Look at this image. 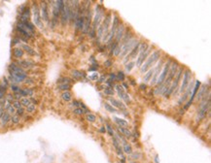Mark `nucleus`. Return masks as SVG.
I'll return each mask as SVG.
<instances>
[{
  "mask_svg": "<svg viewBox=\"0 0 211 163\" xmlns=\"http://www.w3.org/2000/svg\"><path fill=\"white\" fill-rule=\"evenodd\" d=\"M74 105V106H76V107H79L80 106V102L79 101H77V100H74L73 101V103H72Z\"/></svg>",
  "mask_w": 211,
  "mask_h": 163,
  "instance_id": "nucleus-53",
  "label": "nucleus"
},
{
  "mask_svg": "<svg viewBox=\"0 0 211 163\" xmlns=\"http://www.w3.org/2000/svg\"><path fill=\"white\" fill-rule=\"evenodd\" d=\"M160 51H158L157 50V51L153 52L152 54L148 56V58L146 59L145 63L142 64L141 67H140L141 73H146L148 70L151 69V66H153V65L155 64V62H157L158 60L160 59Z\"/></svg>",
  "mask_w": 211,
  "mask_h": 163,
  "instance_id": "nucleus-1",
  "label": "nucleus"
},
{
  "mask_svg": "<svg viewBox=\"0 0 211 163\" xmlns=\"http://www.w3.org/2000/svg\"><path fill=\"white\" fill-rule=\"evenodd\" d=\"M19 93L22 96H31L33 94V90L31 89H20Z\"/></svg>",
  "mask_w": 211,
  "mask_h": 163,
  "instance_id": "nucleus-26",
  "label": "nucleus"
},
{
  "mask_svg": "<svg viewBox=\"0 0 211 163\" xmlns=\"http://www.w3.org/2000/svg\"><path fill=\"white\" fill-rule=\"evenodd\" d=\"M3 96H4V93H3V92H0V100L3 98Z\"/></svg>",
  "mask_w": 211,
  "mask_h": 163,
  "instance_id": "nucleus-60",
  "label": "nucleus"
},
{
  "mask_svg": "<svg viewBox=\"0 0 211 163\" xmlns=\"http://www.w3.org/2000/svg\"><path fill=\"white\" fill-rule=\"evenodd\" d=\"M119 24H120L119 17H118L117 15H115L114 19H113L112 26L109 30V36H108V40H107L108 44H111V41H112V39L115 37V34H116V31H117V28H118V26H119Z\"/></svg>",
  "mask_w": 211,
  "mask_h": 163,
  "instance_id": "nucleus-4",
  "label": "nucleus"
},
{
  "mask_svg": "<svg viewBox=\"0 0 211 163\" xmlns=\"http://www.w3.org/2000/svg\"><path fill=\"white\" fill-rule=\"evenodd\" d=\"M11 120V116H10V114H8L7 112H4V114L2 115L1 119H0V122H1V124L3 125H6L8 122Z\"/></svg>",
  "mask_w": 211,
  "mask_h": 163,
  "instance_id": "nucleus-20",
  "label": "nucleus"
},
{
  "mask_svg": "<svg viewBox=\"0 0 211 163\" xmlns=\"http://www.w3.org/2000/svg\"><path fill=\"white\" fill-rule=\"evenodd\" d=\"M86 119H87L88 121H90V122H94L95 120H96V117H95L94 115H92V114H88Z\"/></svg>",
  "mask_w": 211,
  "mask_h": 163,
  "instance_id": "nucleus-37",
  "label": "nucleus"
},
{
  "mask_svg": "<svg viewBox=\"0 0 211 163\" xmlns=\"http://www.w3.org/2000/svg\"><path fill=\"white\" fill-rule=\"evenodd\" d=\"M73 113H74L75 115H83L85 113V111L82 109V108H77V109L74 110Z\"/></svg>",
  "mask_w": 211,
  "mask_h": 163,
  "instance_id": "nucleus-43",
  "label": "nucleus"
},
{
  "mask_svg": "<svg viewBox=\"0 0 211 163\" xmlns=\"http://www.w3.org/2000/svg\"><path fill=\"white\" fill-rule=\"evenodd\" d=\"M85 24V16H80L75 19V27L77 30H82Z\"/></svg>",
  "mask_w": 211,
  "mask_h": 163,
  "instance_id": "nucleus-17",
  "label": "nucleus"
},
{
  "mask_svg": "<svg viewBox=\"0 0 211 163\" xmlns=\"http://www.w3.org/2000/svg\"><path fill=\"white\" fill-rule=\"evenodd\" d=\"M191 76H192V73L189 69H187L184 73V76H183V80H182V84H181L180 89L179 91L182 93V92L185 91V89H187L188 85H189V82L191 81Z\"/></svg>",
  "mask_w": 211,
  "mask_h": 163,
  "instance_id": "nucleus-8",
  "label": "nucleus"
},
{
  "mask_svg": "<svg viewBox=\"0 0 211 163\" xmlns=\"http://www.w3.org/2000/svg\"><path fill=\"white\" fill-rule=\"evenodd\" d=\"M102 17H103V10H101V8H100V5H97L96 11H95V17L94 19V23H92V29L94 30L96 29L97 26H99Z\"/></svg>",
  "mask_w": 211,
  "mask_h": 163,
  "instance_id": "nucleus-6",
  "label": "nucleus"
},
{
  "mask_svg": "<svg viewBox=\"0 0 211 163\" xmlns=\"http://www.w3.org/2000/svg\"><path fill=\"white\" fill-rule=\"evenodd\" d=\"M125 35V25L124 24H119L116 31V34H115V38H116V43L119 44V42L122 40V38L124 37Z\"/></svg>",
  "mask_w": 211,
  "mask_h": 163,
  "instance_id": "nucleus-14",
  "label": "nucleus"
},
{
  "mask_svg": "<svg viewBox=\"0 0 211 163\" xmlns=\"http://www.w3.org/2000/svg\"><path fill=\"white\" fill-rule=\"evenodd\" d=\"M5 109L7 110V113L10 114V115H15V114H16V109L12 106L10 102H7V103H6V105H5Z\"/></svg>",
  "mask_w": 211,
  "mask_h": 163,
  "instance_id": "nucleus-27",
  "label": "nucleus"
},
{
  "mask_svg": "<svg viewBox=\"0 0 211 163\" xmlns=\"http://www.w3.org/2000/svg\"><path fill=\"white\" fill-rule=\"evenodd\" d=\"M123 152H125L127 154H132V148L131 146L127 142V140L123 141Z\"/></svg>",
  "mask_w": 211,
  "mask_h": 163,
  "instance_id": "nucleus-19",
  "label": "nucleus"
},
{
  "mask_svg": "<svg viewBox=\"0 0 211 163\" xmlns=\"http://www.w3.org/2000/svg\"><path fill=\"white\" fill-rule=\"evenodd\" d=\"M3 114H4V109L2 107H0V119H1V117Z\"/></svg>",
  "mask_w": 211,
  "mask_h": 163,
  "instance_id": "nucleus-54",
  "label": "nucleus"
},
{
  "mask_svg": "<svg viewBox=\"0 0 211 163\" xmlns=\"http://www.w3.org/2000/svg\"><path fill=\"white\" fill-rule=\"evenodd\" d=\"M110 78H111V79H117V76H116V74L111 73L110 74Z\"/></svg>",
  "mask_w": 211,
  "mask_h": 163,
  "instance_id": "nucleus-55",
  "label": "nucleus"
},
{
  "mask_svg": "<svg viewBox=\"0 0 211 163\" xmlns=\"http://www.w3.org/2000/svg\"><path fill=\"white\" fill-rule=\"evenodd\" d=\"M131 163H137V162H131Z\"/></svg>",
  "mask_w": 211,
  "mask_h": 163,
  "instance_id": "nucleus-61",
  "label": "nucleus"
},
{
  "mask_svg": "<svg viewBox=\"0 0 211 163\" xmlns=\"http://www.w3.org/2000/svg\"><path fill=\"white\" fill-rule=\"evenodd\" d=\"M13 99H14V96H13V95H11V94L7 95V101H8V102H11Z\"/></svg>",
  "mask_w": 211,
  "mask_h": 163,
  "instance_id": "nucleus-52",
  "label": "nucleus"
},
{
  "mask_svg": "<svg viewBox=\"0 0 211 163\" xmlns=\"http://www.w3.org/2000/svg\"><path fill=\"white\" fill-rule=\"evenodd\" d=\"M198 90H200V91H198V94L195 95V98H197L198 100H200L203 96H204L205 94H206V91H208L209 89H207L206 85H202V87H200V89H198Z\"/></svg>",
  "mask_w": 211,
  "mask_h": 163,
  "instance_id": "nucleus-18",
  "label": "nucleus"
},
{
  "mask_svg": "<svg viewBox=\"0 0 211 163\" xmlns=\"http://www.w3.org/2000/svg\"><path fill=\"white\" fill-rule=\"evenodd\" d=\"M140 89H146V85H141V86H140Z\"/></svg>",
  "mask_w": 211,
  "mask_h": 163,
  "instance_id": "nucleus-59",
  "label": "nucleus"
},
{
  "mask_svg": "<svg viewBox=\"0 0 211 163\" xmlns=\"http://www.w3.org/2000/svg\"><path fill=\"white\" fill-rule=\"evenodd\" d=\"M41 15H42V19H44L45 21H49V13H48V6L46 2H42L41 4Z\"/></svg>",
  "mask_w": 211,
  "mask_h": 163,
  "instance_id": "nucleus-16",
  "label": "nucleus"
},
{
  "mask_svg": "<svg viewBox=\"0 0 211 163\" xmlns=\"http://www.w3.org/2000/svg\"><path fill=\"white\" fill-rule=\"evenodd\" d=\"M200 85H202V84H200V81H195V86H194V89H193V90H192V93H191V98H190L189 101H188L187 103H186L185 107H184V109H185V110H187L188 108H189V107L191 106V104L193 103V101H194V99L195 98V95H197L198 91V89H200Z\"/></svg>",
  "mask_w": 211,
  "mask_h": 163,
  "instance_id": "nucleus-7",
  "label": "nucleus"
},
{
  "mask_svg": "<svg viewBox=\"0 0 211 163\" xmlns=\"http://www.w3.org/2000/svg\"><path fill=\"white\" fill-rule=\"evenodd\" d=\"M12 106H13L15 109H20V108H22V104H21V102L20 101H18V100H16V101H14L13 102V105H12Z\"/></svg>",
  "mask_w": 211,
  "mask_h": 163,
  "instance_id": "nucleus-42",
  "label": "nucleus"
},
{
  "mask_svg": "<svg viewBox=\"0 0 211 163\" xmlns=\"http://www.w3.org/2000/svg\"><path fill=\"white\" fill-rule=\"evenodd\" d=\"M194 86H195V81L194 80H191V81L189 82V85H188L187 89H185L184 94H183V96L181 97L180 100H179V104H182L183 102H185L186 100L188 99V97H189L191 95V93H192V90H193V89H194Z\"/></svg>",
  "mask_w": 211,
  "mask_h": 163,
  "instance_id": "nucleus-9",
  "label": "nucleus"
},
{
  "mask_svg": "<svg viewBox=\"0 0 211 163\" xmlns=\"http://www.w3.org/2000/svg\"><path fill=\"white\" fill-rule=\"evenodd\" d=\"M35 110H36V106H35V104H30L26 107V111L28 113H34Z\"/></svg>",
  "mask_w": 211,
  "mask_h": 163,
  "instance_id": "nucleus-38",
  "label": "nucleus"
},
{
  "mask_svg": "<svg viewBox=\"0 0 211 163\" xmlns=\"http://www.w3.org/2000/svg\"><path fill=\"white\" fill-rule=\"evenodd\" d=\"M61 98L64 100V101H70L72 99V95L69 91H64L63 93L61 94Z\"/></svg>",
  "mask_w": 211,
  "mask_h": 163,
  "instance_id": "nucleus-30",
  "label": "nucleus"
},
{
  "mask_svg": "<svg viewBox=\"0 0 211 163\" xmlns=\"http://www.w3.org/2000/svg\"><path fill=\"white\" fill-rule=\"evenodd\" d=\"M18 64L21 65V68L22 67H24V68H29V67H31L32 65H33V62L29 61V60H21V61L18 62Z\"/></svg>",
  "mask_w": 211,
  "mask_h": 163,
  "instance_id": "nucleus-25",
  "label": "nucleus"
},
{
  "mask_svg": "<svg viewBox=\"0 0 211 163\" xmlns=\"http://www.w3.org/2000/svg\"><path fill=\"white\" fill-rule=\"evenodd\" d=\"M11 120H12V123H14V124L19 123V122H20V117L17 116V115H13L12 117H11Z\"/></svg>",
  "mask_w": 211,
  "mask_h": 163,
  "instance_id": "nucleus-40",
  "label": "nucleus"
},
{
  "mask_svg": "<svg viewBox=\"0 0 211 163\" xmlns=\"http://www.w3.org/2000/svg\"><path fill=\"white\" fill-rule=\"evenodd\" d=\"M118 130H119L121 133L124 134V136L127 137V138H130V137L132 136V133L130 132V130L129 128H125V127H121V126H119V127H118Z\"/></svg>",
  "mask_w": 211,
  "mask_h": 163,
  "instance_id": "nucleus-24",
  "label": "nucleus"
},
{
  "mask_svg": "<svg viewBox=\"0 0 211 163\" xmlns=\"http://www.w3.org/2000/svg\"><path fill=\"white\" fill-rule=\"evenodd\" d=\"M13 54H14V56L15 57H17V58H20V57H22V56H24V51H22V50H21V49H15L14 52H13Z\"/></svg>",
  "mask_w": 211,
  "mask_h": 163,
  "instance_id": "nucleus-31",
  "label": "nucleus"
},
{
  "mask_svg": "<svg viewBox=\"0 0 211 163\" xmlns=\"http://www.w3.org/2000/svg\"><path fill=\"white\" fill-rule=\"evenodd\" d=\"M104 80H105V76H101V77H100V79H99V83H103Z\"/></svg>",
  "mask_w": 211,
  "mask_h": 163,
  "instance_id": "nucleus-56",
  "label": "nucleus"
},
{
  "mask_svg": "<svg viewBox=\"0 0 211 163\" xmlns=\"http://www.w3.org/2000/svg\"><path fill=\"white\" fill-rule=\"evenodd\" d=\"M120 52H121V47L119 46V45H118V46L115 48L114 52H113V54H114V56H118L120 54Z\"/></svg>",
  "mask_w": 211,
  "mask_h": 163,
  "instance_id": "nucleus-44",
  "label": "nucleus"
},
{
  "mask_svg": "<svg viewBox=\"0 0 211 163\" xmlns=\"http://www.w3.org/2000/svg\"><path fill=\"white\" fill-rule=\"evenodd\" d=\"M11 89H12V90H13V91H15V92H19V91H20V89H19V87H18L17 86H14V85H12Z\"/></svg>",
  "mask_w": 211,
  "mask_h": 163,
  "instance_id": "nucleus-49",
  "label": "nucleus"
},
{
  "mask_svg": "<svg viewBox=\"0 0 211 163\" xmlns=\"http://www.w3.org/2000/svg\"><path fill=\"white\" fill-rule=\"evenodd\" d=\"M138 43V41L135 38H131L129 42H127L124 46L121 48V52H120V57L121 58H124L129 54L130 51L134 48V46Z\"/></svg>",
  "mask_w": 211,
  "mask_h": 163,
  "instance_id": "nucleus-2",
  "label": "nucleus"
},
{
  "mask_svg": "<svg viewBox=\"0 0 211 163\" xmlns=\"http://www.w3.org/2000/svg\"><path fill=\"white\" fill-rule=\"evenodd\" d=\"M113 119H114L115 122L121 127H127V125H129V122L124 119H121V117H114Z\"/></svg>",
  "mask_w": 211,
  "mask_h": 163,
  "instance_id": "nucleus-22",
  "label": "nucleus"
},
{
  "mask_svg": "<svg viewBox=\"0 0 211 163\" xmlns=\"http://www.w3.org/2000/svg\"><path fill=\"white\" fill-rule=\"evenodd\" d=\"M70 87H71V86L69 84H62L59 86V89L60 90H64V91H67L68 89H70Z\"/></svg>",
  "mask_w": 211,
  "mask_h": 163,
  "instance_id": "nucleus-36",
  "label": "nucleus"
},
{
  "mask_svg": "<svg viewBox=\"0 0 211 163\" xmlns=\"http://www.w3.org/2000/svg\"><path fill=\"white\" fill-rule=\"evenodd\" d=\"M104 93L106 94V95H110V96H111V95H114V90H113V89H110V87H105L104 89Z\"/></svg>",
  "mask_w": 211,
  "mask_h": 163,
  "instance_id": "nucleus-39",
  "label": "nucleus"
},
{
  "mask_svg": "<svg viewBox=\"0 0 211 163\" xmlns=\"http://www.w3.org/2000/svg\"><path fill=\"white\" fill-rule=\"evenodd\" d=\"M72 76H73L75 79L79 80V79H82V78L85 77V74L83 73V72L79 71V70H73L72 71Z\"/></svg>",
  "mask_w": 211,
  "mask_h": 163,
  "instance_id": "nucleus-29",
  "label": "nucleus"
},
{
  "mask_svg": "<svg viewBox=\"0 0 211 163\" xmlns=\"http://www.w3.org/2000/svg\"><path fill=\"white\" fill-rule=\"evenodd\" d=\"M17 116H22V115H24V108H20V109H18L17 110Z\"/></svg>",
  "mask_w": 211,
  "mask_h": 163,
  "instance_id": "nucleus-48",
  "label": "nucleus"
},
{
  "mask_svg": "<svg viewBox=\"0 0 211 163\" xmlns=\"http://www.w3.org/2000/svg\"><path fill=\"white\" fill-rule=\"evenodd\" d=\"M10 71H11L12 73H26V72L24 71V69L21 68L20 66H18V65L15 63H12L10 65Z\"/></svg>",
  "mask_w": 211,
  "mask_h": 163,
  "instance_id": "nucleus-21",
  "label": "nucleus"
},
{
  "mask_svg": "<svg viewBox=\"0 0 211 163\" xmlns=\"http://www.w3.org/2000/svg\"><path fill=\"white\" fill-rule=\"evenodd\" d=\"M15 97H16V98H17L18 101H19L20 99H22V96L19 93V92H16V94H15Z\"/></svg>",
  "mask_w": 211,
  "mask_h": 163,
  "instance_id": "nucleus-51",
  "label": "nucleus"
},
{
  "mask_svg": "<svg viewBox=\"0 0 211 163\" xmlns=\"http://www.w3.org/2000/svg\"><path fill=\"white\" fill-rule=\"evenodd\" d=\"M104 64H105V66H106V67H111L112 62L110 61V60H106V61L104 62Z\"/></svg>",
  "mask_w": 211,
  "mask_h": 163,
  "instance_id": "nucleus-50",
  "label": "nucleus"
},
{
  "mask_svg": "<svg viewBox=\"0 0 211 163\" xmlns=\"http://www.w3.org/2000/svg\"><path fill=\"white\" fill-rule=\"evenodd\" d=\"M99 131L101 132V133H105V131H106V128H105V127H101Z\"/></svg>",
  "mask_w": 211,
  "mask_h": 163,
  "instance_id": "nucleus-57",
  "label": "nucleus"
},
{
  "mask_svg": "<svg viewBox=\"0 0 211 163\" xmlns=\"http://www.w3.org/2000/svg\"><path fill=\"white\" fill-rule=\"evenodd\" d=\"M139 44H140V43H137L136 45H135L134 48L131 50V51H130L129 54L125 57L124 61H123L125 64H127V62H129V60L132 59V58H135V57L137 56V54H139Z\"/></svg>",
  "mask_w": 211,
  "mask_h": 163,
  "instance_id": "nucleus-13",
  "label": "nucleus"
},
{
  "mask_svg": "<svg viewBox=\"0 0 211 163\" xmlns=\"http://www.w3.org/2000/svg\"><path fill=\"white\" fill-rule=\"evenodd\" d=\"M134 65H135V62L134 61H129L127 64H125V71H127V72H130V71H131V69L134 67Z\"/></svg>",
  "mask_w": 211,
  "mask_h": 163,
  "instance_id": "nucleus-32",
  "label": "nucleus"
},
{
  "mask_svg": "<svg viewBox=\"0 0 211 163\" xmlns=\"http://www.w3.org/2000/svg\"><path fill=\"white\" fill-rule=\"evenodd\" d=\"M132 156H133V157H134V158H136V159H137V158H138V157H139V156H140V155H139V154H132Z\"/></svg>",
  "mask_w": 211,
  "mask_h": 163,
  "instance_id": "nucleus-58",
  "label": "nucleus"
},
{
  "mask_svg": "<svg viewBox=\"0 0 211 163\" xmlns=\"http://www.w3.org/2000/svg\"><path fill=\"white\" fill-rule=\"evenodd\" d=\"M153 74H154V69L151 68V69L148 70V71L146 72V74L144 75V78H143V82H144L145 84H146V83H148V82H150L151 79H152V77H153Z\"/></svg>",
  "mask_w": 211,
  "mask_h": 163,
  "instance_id": "nucleus-23",
  "label": "nucleus"
},
{
  "mask_svg": "<svg viewBox=\"0 0 211 163\" xmlns=\"http://www.w3.org/2000/svg\"><path fill=\"white\" fill-rule=\"evenodd\" d=\"M171 62L172 61L169 59L167 62V63L164 64V68L162 69V72H160V76H159V78H158L157 84H156V85H158V86H160V85L164 84V82L165 81V79H167V75H168V72H169V67H170V64H171Z\"/></svg>",
  "mask_w": 211,
  "mask_h": 163,
  "instance_id": "nucleus-3",
  "label": "nucleus"
},
{
  "mask_svg": "<svg viewBox=\"0 0 211 163\" xmlns=\"http://www.w3.org/2000/svg\"><path fill=\"white\" fill-rule=\"evenodd\" d=\"M150 49L151 48H147L145 51H139V56H138V58L136 60V66L137 67H139L140 68L142 63L144 62V60L147 59V57L150 54Z\"/></svg>",
  "mask_w": 211,
  "mask_h": 163,
  "instance_id": "nucleus-11",
  "label": "nucleus"
},
{
  "mask_svg": "<svg viewBox=\"0 0 211 163\" xmlns=\"http://www.w3.org/2000/svg\"><path fill=\"white\" fill-rule=\"evenodd\" d=\"M108 100H109V102L112 104L111 106H113L114 108H116V109L118 108V109L124 110V111H125V109H127V107L125 106L124 103H123V102H121L120 100L115 99V98H111V97H110V98H108Z\"/></svg>",
  "mask_w": 211,
  "mask_h": 163,
  "instance_id": "nucleus-15",
  "label": "nucleus"
},
{
  "mask_svg": "<svg viewBox=\"0 0 211 163\" xmlns=\"http://www.w3.org/2000/svg\"><path fill=\"white\" fill-rule=\"evenodd\" d=\"M32 12H33V21L35 23V25L39 28H43V23H42L41 21V15H40V10L38 8V6L34 5L33 9H32Z\"/></svg>",
  "mask_w": 211,
  "mask_h": 163,
  "instance_id": "nucleus-5",
  "label": "nucleus"
},
{
  "mask_svg": "<svg viewBox=\"0 0 211 163\" xmlns=\"http://www.w3.org/2000/svg\"><path fill=\"white\" fill-rule=\"evenodd\" d=\"M106 130L108 131V133H109L110 136H114V130H113L112 126L109 123H106Z\"/></svg>",
  "mask_w": 211,
  "mask_h": 163,
  "instance_id": "nucleus-41",
  "label": "nucleus"
},
{
  "mask_svg": "<svg viewBox=\"0 0 211 163\" xmlns=\"http://www.w3.org/2000/svg\"><path fill=\"white\" fill-rule=\"evenodd\" d=\"M117 78H118V79H119V80H121V81H124V80H125V74H124V72L120 71L119 73H118Z\"/></svg>",
  "mask_w": 211,
  "mask_h": 163,
  "instance_id": "nucleus-47",
  "label": "nucleus"
},
{
  "mask_svg": "<svg viewBox=\"0 0 211 163\" xmlns=\"http://www.w3.org/2000/svg\"><path fill=\"white\" fill-rule=\"evenodd\" d=\"M162 60H160L157 67L154 69V74H153V77L151 79V83H150L151 86H155L157 84V80L160 76V72H162Z\"/></svg>",
  "mask_w": 211,
  "mask_h": 163,
  "instance_id": "nucleus-10",
  "label": "nucleus"
},
{
  "mask_svg": "<svg viewBox=\"0 0 211 163\" xmlns=\"http://www.w3.org/2000/svg\"><path fill=\"white\" fill-rule=\"evenodd\" d=\"M59 83H62V84H69V83H71V80L68 79V78H61V79L59 80Z\"/></svg>",
  "mask_w": 211,
  "mask_h": 163,
  "instance_id": "nucleus-45",
  "label": "nucleus"
},
{
  "mask_svg": "<svg viewBox=\"0 0 211 163\" xmlns=\"http://www.w3.org/2000/svg\"><path fill=\"white\" fill-rule=\"evenodd\" d=\"M20 102H21L22 106H26V107H27L28 105L31 104V100L28 99V98H26V97H24V98H22V100Z\"/></svg>",
  "mask_w": 211,
  "mask_h": 163,
  "instance_id": "nucleus-35",
  "label": "nucleus"
},
{
  "mask_svg": "<svg viewBox=\"0 0 211 163\" xmlns=\"http://www.w3.org/2000/svg\"><path fill=\"white\" fill-rule=\"evenodd\" d=\"M103 34H104V31H103V27L102 25H99L98 26V29H97V33H96V36H97V39H102V37H103Z\"/></svg>",
  "mask_w": 211,
  "mask_h": 163,
  "instance_id": "nucleus-34",
  "label": "nucleus"
},
{
  "mask_svg": "<svg viewBox=\"0 0 211 163\" xmlns=\"http://www.w3.org/2000/svg\"><path fill=\"white\" fill-rule=\"evenodd\" d=\"M89 78H90V80H92V81H97V79H98V74L94 73V74L90 75Z\"/></svg>",
  "mask_w": 211,
  "mask_h": 163,
  "instance_id": "nucleus-46",
  "label": "nucleus"
},
{
  "mask_svg": "<svg viewBox=\"0 0 211 163\" xmlns=\"http://www.w3.org/2000/svg\"><path fill=\"white\" fill-rule=\"evenodd\" d=\"M104 108L106 111H108L109 113H112V114H116V113H118V110L116 109V108H114L113 106H111L109 103H104Z\"/></svg>",
  "mask_w": 211,
  "mask_h": 163,
  "instance_id": "nucleus-28",
  "label": "nucleus"
},
{
  "mask_svg": "<svg viewBox=\"0 0 211 163\" xmlns=\"http://www.w3.org/2000/svg\"><path fill=\"white\" fill-rule=\"evenodd\" d=\"M22 49H24V51H26V52H28L29 54H31V56H33V54H35L34 50L32 49L31 47L27 46V45H22Z\"/></svg>",
  "mask_w": 211,
  "mask_h": 163,
  "instance_id": "nucleus-33",
  "label": "nucleus"
},
{
  "mask_svg": "<svg viewBox=\"0 0 211 163\" xmlns=\"http://www.w3.org/2000/svg\"><path fill=\"white\" fill-rule=\"evenodd\" d=\"M115 89H117L118 94H119V96L121 97V99H122L123 101H125V103H129V102H130L129 95L125 91V89H123V87L121 86V85H117V86L115 87Z\"/></svg>",
  "mask_w": 211,
  "mask_h": 163,
  "instance_id": "nucleus-12",
  "label": "nucleus"
}]
</instances>
